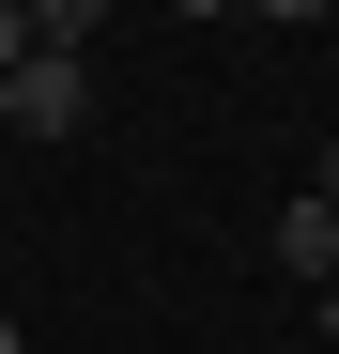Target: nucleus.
I'll return each instance as SVG.
<instances>
[{"label":"nucleus","instance_id":"obj_1","mask_svg":"<svg viewBox=\"0 0 339 354\" xmlns=\"http://www.w3.org/2000/svg\"><path fill=\"white\" fill-rule=\"evenodd\" d=\"M77 124H93V62L31 46V62L0 77V139H77Z\"/></svg>","mask_w":339,"mask_h":354},{"label":"nucleus","instance_id":"obj_2","mask_svg":"<svg viewBox=\"0 0 339 354\" xmlns=\"http://www.w3.org/2000/svg\"><path fill=\"white\" fill-rule=\"evenodd\" d=\"M277 277H339V201H277Z\"/></svg>","mask_w":339,"mask_h":354},{"label":"nucleus","instance_id":"obj_3","mask_svg":"<svg viewBox=\"0 0 339 354\" xmlns=\"http://www.w3.org/2000/svg\"><path fill=\"white\" fill-rule=\"evenodd\" d=\"M93 31H108V0H31V46H62V62H93Z\"/></svg>","mask_w":339,"mask_h":354},{"label":"nucleus","instance_id":"obj_4","mask_svg":"<svg viewBox=\"0 0 339 354\" xmlns=\"http://www.w3.org/2000/svg\"><path fill=\"white\" fill-rule=\"evenodd\" d=\"M31 62V0H0V77H16Z\"/></svg>","mask_w":339,"mask_h":354},{"label":"nucleus","instance_id":"obj_5","mask_svg":"<svg viewBox=\"0 0 339 354\" xmlns=\"http://www.w3.org/2000/svg\"><path fill=\"white\" fill-rule=\"evenodd\" d=\"M247 16H277V31H324V0H247Z\"/></svg>","mask_w":339,"mask_h":354},{"label":"nucleus","instance_id":"obj_6","mask_svg":"<svg viewBox=\"0 0 339 354\" xmlns=\"http://www.w3.org/2000/svg\"><path fill=\"white\" fill-rule=\"evenodd\" d=\"M309 201H339V139H324V185H309Z\"/></svg>","mask_w":339,"mask_h":354},{"label":"nucleus","instance_id":"obj_7","mask_svg":"<svg viewBox=\"0 0 339 354\" xmlns=\"http://www.w3.org/2000/svg\"><path fill=\"white\" fill-rule=\"evenodd\" d=\"M170 16H232V0H170Z\"/></svg>","mask_w":339,"mask_h":354},{"label":"nucleus","instance_id":"obj_8","mask_svg":"<svg viewBox=\"0 0 339 354\" xmlns=\"http://www.w3.org/2000/svg\"><path fill=\"white\" fill-rule=\"evenodd\" d=\"M0 354H16V324H0Z\"/></svg>","mask_w":339,"mask_h":354}]
</instances>
